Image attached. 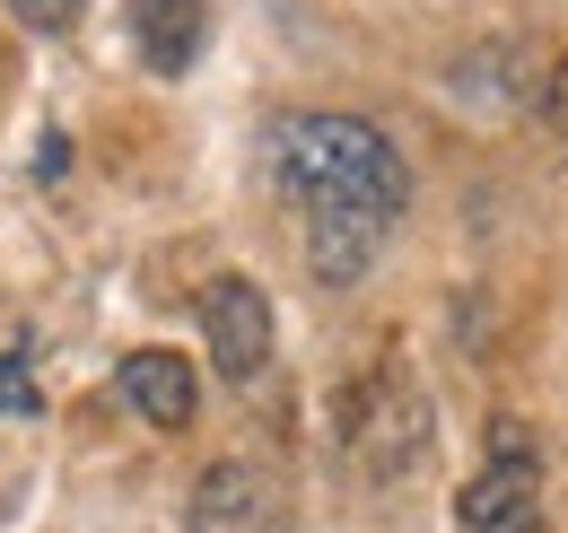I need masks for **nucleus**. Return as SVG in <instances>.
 Segmentation results:
<instances>
[{
    "label": "nucleus",
    "instance_id": "obj_1",
    "mask_svg": "<svg viewBox=\"0 0 568 533\" xmlns=\"http://www.w3.org/2000/svg\"><path fill=\"white\" fill-rule=\"evenodd\" d=\"M263 175L297 219L306 210H358V219L394 228L412 201L403 149L358 114H272L263 123Z\"/></svg>",
    "mask_w": 568,
    "mask_h": 533
},
{
    "label": "nucleus",
    "instance_id": "obj_2",
    "mask_svg": "<svg viewBox=\"0 0 568 533\" xmlns=\"http://www.w3.org/2000/svg\"><path fill=\"white\" fill-rule=\"evenodd\" d=\"M342 455L367 490H412L437 455V420H428V385L412 359H376L342 394Z\"/></svg>",
    "mask_w": 568,
    "mask_h": 533
},
{
    "label": "nucleus",
    "instance_id": "obj_3",
    "mask_svg": "<svg viewBox=\"0 0 568 533\" xmlns=\"http://www.w3.org/2000/svg\"><path fill=\"white\" fill-rule=\"evenodd\" d=\"M184 533H288V481L272 464H254V455H219L193 481Z\"/></svg>",
    "mask_w": 568,
    "mask_h": 533
},
{
    "label": "nucleus",
    "instance_id": "obj_4",
    "mask_svg": "<svg viewBox=\"0 0 568 533\" xmlns=\"http://www.w3.org/2000/svg\"><path fill=\"white\" fill-rule=\"evenodd\" d=\"M202 333H211V359H219V376H227V385L272 376L281 324H272V298H263L245 271H219V280H202Z\"/></svg>",
    "mask_w": 568,
    "mask_h": 533
},
{
    "label": "nucleus",
    "instance_id": "obj_5",
    "mask_svg": "<svg viewBox=\"0 0 568 533\" xmlns=\"http://www.w3.org/2000/svg\"><path fill=\"white\" fill-rule=\"evenodd\" d=\"M114 385H123V402L141 411L149 429H166V438H184L193 411H202V376L184 368V350H132Z\"/></svg>",
    "mask_w": 568,
    "mask_h": 533
},
{
    "label": "nucleus",
    "instance_id": "obj_6",
    "mask_svg": "<svg viewBox=\"0 0 568 533\" xmlns=\"http://www.w3.org/2000/svg\"><path fill=\"white\" fill-rule=\"evenodd\" d=\"M123 27H132V53L158 79H184L202 62V36H211V9L202 0H123Z\"/></svg>",
    "mask_w": 568,
    "mask_h": 533
},
{
    "label": "nucleus",
    "instance_id": "obj_7",
    "mask_svg": "<svg viewBox=\"0 0 568 533\" xmlns=\"http://www.w3.org/2000/svg\"><path fill=\"white\" fill-rule=\"evenodd\" d=\"M297 254L324 289H351L358 271L385 254V219H358V210H306L297 219Z\"/></svg>",
    "mask_w": 568,
    "mask_h": 533
},
{
    "label": "nucleus",
    "instance_id": "obj_8",
    "mask_svg": "<svg viewBox=\"0 0 568 533\" xmlns=\"http://www.w3.org/2000/svg\"><path fill=\"white\" fill-rule=\"evenodd\" d=\"M464 533H542V472L490 464L464 490Z\"/></svg>",
    "mask_w": 568,
    "mask_h": 533
},
{
    "label": "nucleus",
    "instance_id": "obj_9",
    "mask_svg": "<svg viewBox=\"0 0 568 533\" xmlns=\"http://www.w3.org/2000/svg\"><path fill=\"white\" fill-rule=\"evenodd\" d=\"M490 464H516V472H542V446L525 438V420H490Z\"/></svg>",
    "mask_w": 568,
    "mask_h": 533
},
{
    "label": "nucleus",
    "instance_id": "obj_10",
    "mask_svg": "<svg viewBox=\"0 0 568 533\" xmlns=\"http://www.w3.org/2000/svg\"><path fill=\"white\" fill-rule=\"evenodd\" d=\"M79 9H88V0H9V18H18V27H36V36L79 27Z\"/></svg>",
    "mask_w": 568,
    "mask_h": 533
}]
</instances>
